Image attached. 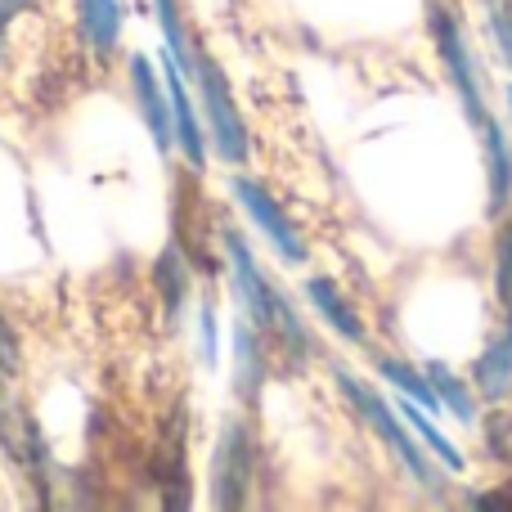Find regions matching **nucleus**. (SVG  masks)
Listing matches in <instances>:
<instances>
[{
	"instance_id": "7",
	"label": "nucleus",
	"mask_w": 512,
	"mask_h": 512,
	"mask_svg": "<svg viewBox=\"0 0 512 512\" xmlns=\"http://www.w3.org/2000/svg\"><path fill=\"white\" fill-rule=\"evenodd\" d=\"M131 90H135V104H140V117L149 126L153 144H158V153H171V144H176L171 95H167V81H158V68L149 63V54H131Z\"/></svg>"
},
{
	"instance_id": "20",
	"label": "nucleus",
	"mask_w": 512,
	"mask_h": 512,
	"mask_svg": "<svg viewBox=\"0 0 512 512\" xmlns=\"http://www.w3.org/2000/svg\"><path fill=\"white\" fill-rule=\"evenodd\" d=\"M14 369H18V346H14V333L5 328V319H0V378Z\"/></svg>"
},
{
	"instance_id": "6",
	"label": "nucleus",
	"mask_w": 512,
	"mask_h": 512,
	"mask_svg": "<svg viewBox=\"0 0 512 512\" xmlns=\"http://www.w3.org/2000/svg\"><path fill=\"white\" fill-rule=\"evenodd\" d=\"M230 194H234V203L243 207V216H248V221L265 234V239H270V248L279 252L283 261H292V265L306 261V243H301L297 225L288 221L283 203L261 185V180H252V176H234V180H230Z\"/></svg>"
},
{
	"instance_id": "16",
	"label": "nucleus",
	"mask_w": 512,
	"mask_h": 512,
	"mask_svg": "<svg viewBox=\"0 0 512 512\" xmlns=\"http://www.w3.org/2000/svg\"><path fill=\"white\" fill-rule=\"evenodd\" d=\"M423 373L427 378H432V387H436V396H441V405L450 409L454 418H459V423H481L477 418V396H472V387L463 378H454L450 369H445V364H423Z\"/></svg>"
},
{
	"instance_id": "13",
	"label": "nucleus",
	"mask_w": 512,
	"mask_h": 512,
	"mask_svg": "<svg viewBox=\"0 0 512 512\" xmlns=\"http://www.w3.org/2000/svg\"><path fill=\"white\" fill-rule=\"evenodd\" d=\"M400 418H405V423L414 427L418 436H423V445H427V450H432V459L441 463L445 472H463V454H459V445H454L450 436H445L441 427L432 423V414H427L423 405H414V400H405V396H400Z\"/></svg>"
},
{
	"instance_id": "22",
	"label": "nucleus",
	"mask_w": 512,
	"mask_h": 512,
	"mask_svg": "<svg viewBox=\"0 0 512 512\" xmlns=\"http://www.w3.org/2000/svg\"><path fill=\"white\" fill-rule=\"evenodd\" d=\"M27 5H32V0H0V9H5V14H9V18H14V14H18V9H27Z\"/></svg>"
},
{
	"instance_id": "23",
	"label": "nucleus",
	"mask_w": 512,
	"mask_h": 512,
	"mask_svg": "<svg viewBox=\"0 0 512 512\" xmlns=\"http://www.w3.org/2000/svg\"><path fill=\"white\" fill-rule=\"evenodd\" d=\"M5 23H9V14L0 9V59H5Z\"/></svg>"
},
{
	"instance_id": "1",
	"label": "nucleus",
	"mask_w": 512,
	"mask_h": 512,
	"mask_svg": "<svg viewBox=\"0 0 512 512\" xmlns=\"http://www.w3.org/2000/svg\"><path fill=\"white\" fill-rule=\"evenodd\" d=\"M225 256H230L234 292H239V301H243V310H248L252 328L261 337H270V342L279 346V351L301 369V364L310 360V351H315V342H310L301 315L292 310V301L283 297V292L270 283V274L256 265L248 239H243L239 230H225Z\"/></svg>"
},
{
	"instance_id": "3",
	"label": "nucleus",
	"mask_w": 512,
	"mask_h": 512,
	"mask_svg": "<svg viewBox=\"0 0 512 512\" xmlns=\"http://www.w3.org/2000/svg\"><path fill=\"white\" fill-rule=\"evenodd\" d=\"M337 387H342V396L355 405V414H360L364 423H369L373 432L382 436V445H387V450H391V459H396V463H405V472H409V477H414V481H423V486H432V481H436L432 459H427V454H423V445H418L414 436H409V427L396 418V409H391L387 400H382L373 387H364L360 378H351V373H342V369H337Z\"/></svg>"
},
{
	"instance_id": "19",
	"label": "nucleus",
	"mask_w": 512,
	"mask_h": 512,
	"mask_svg": "<svg viewBox=\"0 0 512 512\" xmlns=\"http://www.w3.org/2000/svg\"><path fill=\"white\" fill-rule=\"evenodd\" d=\"M499 301L512 310V225L499 234Z\"/></svg>"
},
{
	"instance_id": "14",
	"label": "nucleus",
	"mask_w": 512,
	"mask_h": 512,
	"mask_svg": "<svg viewBox=\"0 0 512 512\" xmlns=\"http://www.w3.org/2000/svg\"><path fill=\"white\" fill-rule=\"evenodd\" d=\"M378 373H382V378H387L405 400L423 405L427 414H441V409H445V405H441V396H436V387H432V378H427L423 369H414V364L391 360V355H387V360H378Z\"/></svg>"
},
{
	"instance_id": "10",
	"label": "nucleus",
	"mask_w": 512,
	"mask_h": 512,
	"mask_svg": "<svg viewBox=\"0 0 512 512\" xmlns=\"http://www.w3.org/2000/svg\"><path fill=\"white\" fill-rule=\"evenodd\" d=\"M481 149H486V189H490V216H504L512 207V144L508 131L490 117L481 126Z\"/></svg>"
},
{
	"instance_id": "18",
	"label": "nucleus",
	"mask_w": 512,
	"mask_h": 512,
	"mask_svg": "<svg viewBox=\"0 0 512 512\" xmlns=\"http://www.w3.org/2000/svg\"><path fill=\"white\" fill-rule=\"evenodd\" d=\"M180 274H185V270H180V256H176V252H167V256L158 261V288L167 292L171 315L180 310Z\"/></svg>"
},
{
	"instance_id": "21",
	"label": "nucleus",
	"mask_w": 512,
	"mask_h": 512,
	"mask_svg": "<svg viewBox=\"0 0 512 512\" xmlns=\"http://www.w3.org/2000/svg\"><path fill=\"white\" fill-rule=\"evenodd\" d=\"M198 324H203V360L216 364V315H212V306H203Z\"/></svg>"
},
{
	"instance_id": "5",
	"label": "nucleus",
	"mask_w": 512,
	"mask_h": 512,
	"mask_svg": "<svg viewBox=\"0 0 512 512\" xmlns=\"http://www.w3.org/2000/svg\"><path fill=\"white\" fill-rule=\"evenodd\" d=\"M252 468H256V445L248 436V427L239 418L221 427L216 441V459H212V504L216 508H243L252 490Z\"/></svg>"
},
{
	"instance_id": "9",
	"label": "nucleus",
	"mask_w": 512,
	"mask_h": 512,
	"mask_svg": "<svg viewBox=\"0 0 512 512\" xmlns=\"http://www.w3.org/2000/svg\"><path fill=\"white\" fill-rule=\"evenodd\" d=\"M306 301L319 310V319H324V324L333 328L337 337H346L351 346H369V328H364V315L342 297V288H337L333 279H324V274L306 279Z\"/></svg>"
},
{
	"instance_id": "12",
	"label": "nucleus",
	"mask_w": 512,
	"mask_h": 512,
	"mask_svg": "<svg viewBox=\"0 0 512 512\" xmlns=\"http://www.w3.org/2000/svg\"><path fill=\"white\" fill-rule=\"evenodd\" d=\"M122 18H126L122 0H77V27L99 59H108V54L117 50V41H122Z\"/></svg>"
},
{
	"instance_id": "11",
	"label": "nucleus",
	"mask_w": 512,
	"mask_h": 512,
	"mask_svg": "<svg viewBox=\"0 0 512 512\" xmlns=\"http://www.w3.org/2000/svg\"><path fill=\"white\" fill-rule=\"evenodd\" d=\"M472 382H477V396L490 400V405L508 400V391H512V310H508L504 333L477 355V364H472Z\"/></svg>"
},
{
	"instance_id": "24",
	"label": "nucleus",
	"mask_w": 512,
	"mask_h": 512,
	"mask_svg": "<svg viewBox=\"0 0 512 512\" xmlns=\"http://www.w3.org/2000/svg\"><path fill=\"white\" fill-rule=\"evenodd\" d=\"M508 117H512V86H508Z\"/></svg>"
},
{
	"instance_id": "2",
	"label": "nucleus",
	"mask_w": 512,
	"mask_h": 512,
	"mask_svg": "<svg viewBox=\"0 0 512 512\" xmlns=\"http://www.w3.org/2000/svg\"><path fill=\"white\" fill-rule=\"evenodd\" d=\"M185 77H189V86L198 90V99H203L207 140H212V149L221 153V162L243 167V162H248V126H243V113H239V104H234V95H230V77L221 72V63L198 45Z\"/></svg>"
},
{
	"instance_id": "17",
	"label": "nucleus",
	"mask_w": 512,
	"mask_h": 512,
	"mask_svg": "<svg viewBox=\"0 0 512 512\" xmlns=\"http://www.w3.org/2000/svg\"><path fill=\"white\" fill-rule=\"evenodd\" d=\"M490 36H495V45H499V59H504L512 72V0L490 5Z\"/></svg>"
},
{
	"instance_id": "4",
	"label": "nucleus",
	"mask_w": 512,
	"mask_h": 512,
	"mask_svg": "<svg viewBox=\"0 0 512 512\" xmlns=\"http://www.w3.org/2000/svg\"><path fill=\"white\" fill-rule=\"evenodd\" d=\"M432 41H436V54H441V63H445V77L454 81V90H459V99H463V113H468V122L481 131V126L490 122L486 81H481V72H477V59H472V50H468L463 27L454 23V14L441 5L432 9Z\"/></svg>"
},
{
	"instance_id": "8",
	"label": "nucleus",
	"mask_w": 512,
	"mask_h": 512,
	"mask_svg": "<svg viewBox=\"0 0 512 512\" xmlns=\"http://www.w3.org/2000/svg\"><path fill=\"white\" fill-rule=\"evenodd\" d=\"M162 81H167V95H171V122H176V144H180V153H185V162L194 171H203L207 167V131H203V122H198V108H194V99L185 95V86H189V77L180 72V63L171 59H162Z\"/></svg>"
},
{
	"instance_id": "15",
	"label": "nucleus",
	"mask_w": 512,
	"mask_h": 512,
	"mask_svg": "<svg viewBox=\"0 0 512 512\" xmlns=\"http://www.w3.org/2000/svg\"><path fill=\"white\" fill-rule=\"evenodd\" d=\"M234 360H239L234 382H239V391L252 400L265 378V351H261V333L252 328V319H243V324L234 328Z\"/></svg>"
}]
</instances>
